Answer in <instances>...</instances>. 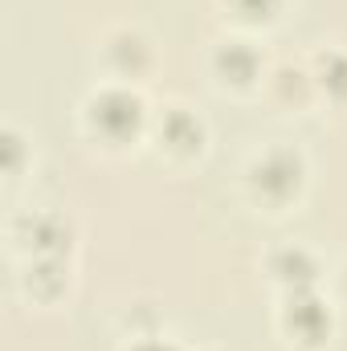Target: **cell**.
Here are the masks:
<instances>
[{"label":"cell","instance_id":"5","mask_svg":"<svg viewBox=\"0 0 347 351\" xmlns=\"http://www.w3.org/2000/svg\"><path fill=\"white\" fill-rule=\"evenodd\" d=\"M274 274H282V278L294 282V286H307V282L315 278V262H311L302 250H282V254L274 258Z\"/></svg>","mask_w":347,"mask_h":351},{"label":"cell","instance_id":"10","mask_svg":"<svg viewBox=\"0 0 347 351\" xmlns=\"http://www.w3.org/2000/svg\"><path fill=\"white\" fill-rule=\"evenodd\" d=\"M135 351H176L172 343H160V339H147V343H139Z\"/></svg>","mask_w":347,"mask_h":351},{"label":"cell","instance_id":"9","mask_svg":"<svg viewBox=\"0 0 347 351\" xmlns=\"http://www.w3.org/2000/svg\"><path fill=\"white\" fill-rule=\"evenodd\" d=\"M237 8L250 12V16H270L278 8V0H237Z\"/></svg>","mask_w":347,"mask_h":351},{"label":"cell","instance_id":"3","mask_svg":"<svg viewBox=\"0 0 347 351\" xmlns=\"http://www.w3.org/2000/svg\"><path fill=\"white\" fill-rule=\"evenodd\" d=\"M286 323H290V331H298L307 343H319V339L327 335V327H331V315H327V306H323L319 298H311V294L298 290V294L290 298Z\"/></svg>","mask_w":347,"mask_h":351},{"label":"cell","instance_id":"4","mask_svg":"<svg viewBox=\"0 0 347 351\" xmlns=\"http://www.w3.org/2000/svg\"><path fill=\"white\" fill-rule=\"evenodd\" d=\"M217 66H221V74H229L233 82H250V78H254V70H258V58H254V49H246L241 41H233V45H225V49H221Z\"/></svg>","mask_w":347,"mask_h":351},{"label":"cell","instance_id":"6","mask_svg":"<svg viewBox=\"0 0 347 351\" xmlns=\"http://www.w3.org/2000/svg\"><path fill=\"white\" fill-rule=\"evenodd\" d=\"M164 135H168V143H176L180 152H192V147H200V123H196L192 114H184V110L168 114V123H164Z\"/></svg>","mask_w":347,"mask_h":351},{"label":"cell","instance_id":"1","mask_svg":"<svg viewBox=\"0 0 347 351\" xmlns=\"http://www.w3.org/2000/svg\"><path fill=\"white\" fill-rule=\"evenodd\" d=\"M90 119L98 131H106L110 139H127L139 131L143 123V102L131 94V90H102L90 106Z\"/></svg>","mask_w":347,"mask_h":351},{"label":"cell","instance_id":"8","mask_svg":"<svg viewBox=\"0 0 347 351\" xmlns=\"http://www.w3.org/2000/svg\"><path fill=\"white\" fill-rule=\"evenodd\" d=\"M323 86L335 98H347V58L344 53H327L323 58Z\"/></svg>","mask_w":347,"mask_h":351},{"label":"cell","instance_id":"7","mask_svg":"<svg viewBox=\"0 0 347 351\" xmlns=\"http://www.w3.org/2000/svg\"><path fill=\"white\" fill-rule=\"evenodd\" d=\"M29 229H33V241H37L41 250H66V245H70V229H66V221H58V217H37Z\"/></svg>","mask_w":347,"mask_h":351},{"label":"cell","instance_id":"2","mask_svg":"<svg viewBox=\"0 0 347 351\" xmlns=\"http://www.w3.org/2000/svg\"><path fill=\"white\" fill-rule=\"evenodd\" d=\"M254 176H258V188L265 192V196L286 200V196L298 188V180H302V164H298L294 152H270V156L258 164Z\"/></svg>","mask_w":347,"mask_h":351}]
</instances>
